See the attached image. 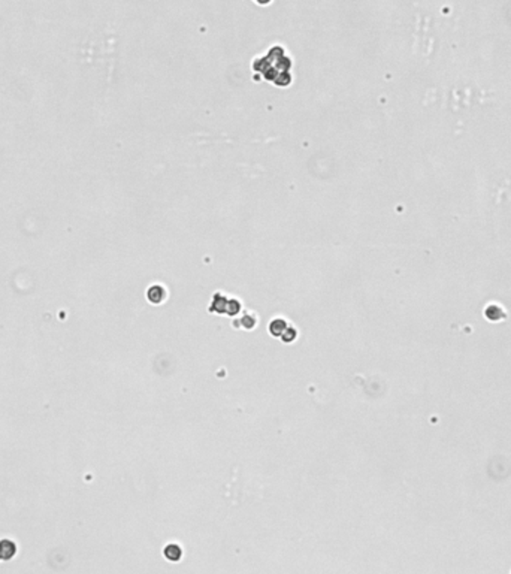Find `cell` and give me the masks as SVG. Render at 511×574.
Returning <instances> with one entry per match:
<instances>
[{"label":"cell","mask_w":511,"mask_h":574,"mask_svg":"<svg viewBox=\"0 0 511 574\" xmlns=\"http://www.w3.org/2000/svg\"><path fill=\"white\" fill-rule=\"evenodd\" d=\"M15 550L17 547L11 540H2L0 541V561L11 559L15 555Z\"/></svg>","instance_id":"cell-1"},{"label":"cell","mask_w":511,"mask_h":574,"mask_svg":"<svg viewBox=\"0 0 511 574\" xmlns=\"http://www.w3.org/2000/svg\"><path fill=\"white\" fill-rule=\"evenodd\" d=\"M165 295H166V292H165V289H163V286H151L150 290L147 292L148 299L154 304L161 302L163 299H165Z\"/></svg>","instance_id":"cell-2"}]
</instances>
